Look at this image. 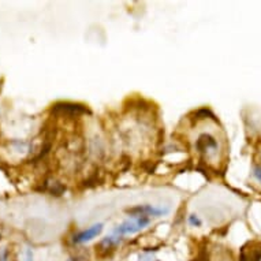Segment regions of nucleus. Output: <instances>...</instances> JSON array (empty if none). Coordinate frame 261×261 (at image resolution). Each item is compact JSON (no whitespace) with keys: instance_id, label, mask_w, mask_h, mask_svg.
<instances>
[{"instance_id":"obj_10","label":"nucleus","mask_w":261,"mask_h":261,"mask_svg":"<svg viewBox=\"0 0 261 261\" xmlns=\"http://www.w3.org/2000/svg\"><path fill=\"white\" fill-rule=\"evenodd\" d=\"M253 175H254V178H256L258 182H261V166H258V167H256L253 170Z\"/></svg>"},{"instance_id":"obj_7","label":"nucleus","mask_w":261,"mask_h":261,"mask_svg":"<svg viewBox=\"0 0 261 261\" xmlns=\"http://www.w3.org/2000/svg\"><path fill=\"white\" fill-rule=\"evenodd\" d=\"M45 186H47L48 190H49L52 194H55V196H60V194L64 192L63 185L60 184V182H56V180H54V182H45Z\"/></svg>"},{"instance_id":"obj_3","label":"nucleus","mask_w":261,"mask_h":261,"mask_svg":"<svg viewBox=\"0 0 261 261\" xmlns=\"http://www.w3.org/2000/svg\"><path fill=\"white\" fill-rule=\"evenodd\" d=\"M52 111L55 114L64 116H77L81 114H85L88 111V108L81 106V104H73V103H59L56 104L55 107L52 108Z\"/></svg>"},{"instance_id":"obj_5","label":"nucleus","mask_w":261,"mask_h":261,"mask_svg":"<svg viewBox=\"0 0 261 261\" xmlns=\"http://www.w3.org/2000/svg\"><path fill=\"white\" fill-rule=\"evenodd\" d=\"M128 212L134 214V216H162L168 212V208H156L152 205H141L136 206L133 210H130Z\"/></svg>"},{"instance_id":"obj_9","label":"nucleus","mask_w":261,"mask_h":261,"mask_svg":"<svg viewBox=\"0 0 261 261\" xmlns=\"http://www.w3.org/2000/svg\"><path fill=\"white\" fill-rule=\"evenodd\" d=\"M138 261H158V258L152 253H144L142 256H140V260Z\"/></svg>"},{"instance_id":"obj_12","label":"nucleus","mask_w":261,"mask_h":261,"mask_svg":"<svg viewBox=\"0 0 261 261\" xmlns=\"http://www.w3.org/2000/svg\"><path fill=\"white\" fill-rule=\"evenodd\" d=\"M70 261H86L85 258H81V257H75V258H71Z\"/></svg>"},{"instance_id":"obj_2","label":"nucleus","mask_w":261,"mask_h":261,"mask_svg":"<svg viewBox=\"0 0 261 261\" xmlns=\"http://www.w3.org/2000/svg\"><path fill=\"white\" fill-rule=\"evenodd\" d=\"M196 149L204 158H212L218 152V141L210 133H202L196 140Z\"/></svg>"},{"instance_id":"obj_11","label":"nucleus","mask_w":261,"mask_h":261,"mask_svg":"<svg viewBox=\"0 0 261 261\" xmlns=\"http://www.w3.org/2000/svg\"><path fill=\"white\" fill-rule=\"evenodd\" d=\"M0 261H7V252H6L5 249L0 250Z\"/></svg>"},{"instance_id":"obj_8","label":"nucleus","mask_w":261,"mask_h":261,"mask_svg":"<svg viewBox=\"0 0 261 261\" xmlns=\"http://www.w3.org/2000/svg\"><path fill=\"white\" fill-rule=\"evenodd\" d=\"M189 223L194 227L201 226V220H200V218H198L197 215H190V216H189Z\"/></svg>"},{"instance_id":"obj_4","label":"nucleus","mask_w":261,"mask_h":261,"mask_svg":"<svg viewBox=\"0 0 261 261\" xmlns=\"http://www.w3.org/2000/svg\"><path fill=\"white\" fill-rule=\"evenodd\" d=\"M103 230V224L99 223V224H93L89 228H86L84 231H80L78 234H75L73 238V241L75 244H85V242H89L90 240H93L94 237H97Z\"/></svg>"},{"instance_id":"obj_1","label":"nucleus","mask_w":261,"mask_h":261,"mask_svg":"<svg viewBox=\"0 0 261 261\" xmlns=\"http://www.w3.org/2000/svg\"><path fill=\"white\" fill-rule=\"evenodd\" d=\"M149 218L148 216H132V218L123 222L115 230L116 234L123 236V234H134V232L141 231L142 228H145L149 224Z\"/></svg>"},{"instance_id":"obj_6","label":"nucleus","mask_w":261,"mask_h":261,"mask_svg":"<svg viewBox=\"0 0 261 261\" xmlns=\"http://www.w3.org/2000/svg\"><path fill=\"white\" fill-rule=\"evenodd\" d=\"M120 242V237L118 236H111L107 237V238H104L101 242H100V250H108V249L115 248L116 245Z\"/></svg>"}]
</instances>
